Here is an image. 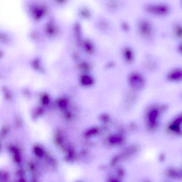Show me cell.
I'll return each instance as SVG.
<instances>
[{"instance_id":"4fadbf2b","label":"cell","mask_w":182,"mask_h":182,"mask_svg":"<svg viewBox=\"0 0 182 182\" xmlns=\"http://www.w3.org/2000/svg\"><path fill=\"white\" fill-rule=\"evenodd\" d=\"M123 29L125 31H128L129 30V26L126 23H123L122 25Z\"/></svg>"},{"instance_id":"9c48e42d","label":"cell","mask_w":182,"mask_h":182,"mask_svg":"<svg viewBox=\"0 0 182 182\" xmlns=\"http://www.w3.org/2000/svg\"><path fill=\"white\" fill-rule=\"evenodd\" d=\"M84 48L85 50L89 54H93L94 52L95 47L91 41L87 40L84 43Z\"/></svg>"},{"instance_id":"5b68a950","label":"cell","mask_w":182,"mask_h":182,"mask_svg":"<svg viewBox=\"0 0 182 182\" xmlns=\"http://www.w3.org/2000/svg\"><path fill=\"white\" fill-rule=\"evenodd\" d=\"M167 79L173 82L182 81V68H177L172 69L167 73Z\"/></svg>"},{"instance_id":"8992f818","label":"cell","mask_w":182,"mask_h":182,"mask_svg":"<svg viewBox=\"0 0 182 182\" xmlns=\"http://www.w3.org/2000/svg\"><path fill=\"white\" fill-rule=\"evenodd\" d=\"M130 81L132 84H137V86L141 87L144 84V78L140 74L137 73L132 74L130 78Z\"/></svg>"},{"instance_id":"5bb4252c","label":"cell","mask_w":182,"mask_h":182,"mask_svg":"<svg viewBox=\"0 0 182 182\" xmlns=\"http://www.w3.org/2000/svg\"><path fill=\"white\" fill-rule=\"evenodd\" d=\"M100 26H101V28L103 29H106L108 28V25L105 22H101V24L100 25Z\"/></svg>"},{"instance_id":"52a82bcc","label":"cell","mask_w":182,"mask_h":182,"mask_svg":"<svg viewBox=\"0 0 182 182\" xmlns=\"http://www.w3.org/2000/svg\"><path fill=\"white\" fill-rule=\"evenodd\" d=\"M123 54L124 59L127 62L131 63L134 60V54L131 49L126 48L124 49Z\"/></svg>"},{"instance_id":"7a4b0ae2","label":"cell","mask_w":182,"mask_h":182,"mask_svg":"<svg viewBox=\"0 0 182 182\" xmlns=\"http://www.w3.org/2000/svg\"><path fill=\"white\" fill-rule=\"evenodd\" d=\"M145 9L149 13L159 16H166L170 11V7L168 5L163 3L147 5L145 7Z\"/></svg>"},{"instance_id":"3957f363","label":"cell","mask_w":182,"mask_h":182,"mask_svg":"<svg viewBox=\"0 0 182 182\" xmlns=\"http://www.w3.org/2000/svg\"><path fill=\"white\" fill-rule=\"evenodd\" d=\"M166 129L167 132L173 135L182 136V112L169 123Z\"/></svg>"},{"instance_id":"6da1fadb","label":"cell","mask_w":182,"mask_h":182,"mask_svg":"<svg viewBox=\"0 0 182 182\" xmlns=\"http://www.w3.org/2000/svg\"><path fill=\"white\" fill-rule=\"evenodd\" d=\"M167 108L166 105H154L149 109L147 114V124L151 131L154 132L158 128L161 116Z\"/></svg>"},{"instance_id":"8fae6325","label":"cell","mask_w":182,"mask_h":182,"mask_svg":"<svg viewBox=\"0 0 182 182\" xmlns=\"http://www.w3.org/2000/svg\"><path fill=\"white\" fill-rule=\"evenodd\" d=\"M83 14L84 16L86 18H89L91 16V13L87 9H84L83 10Z\"/></svg>"},{"instance_id":"9a60e30c","label":"cell","mask_w":182,"mask_h":182,"mask_svg":"<svg viewBox=\"0 0 182 182\" xmlns=\"http://www.w3.org/2000/svg\"><path fill=\"white\" fill-rule=\"evenodd\" d=\"M177 49L179 53L182 54V42L177 46Z\"/></svg>"},{"instance_id":"30bf717a","label":"cell","mask_w":182,"mask_h":182,"mask_svg":"<svg viewBox=\"0 0 182 182\" xmlns=\"http://www.w3.org/2000/svg\"><path fill=\"white\" fill-rule=\"evenodd\" d=\"M82 82L85 85H90L93 82V79L89 75H85L82 78Z\"/></svg>"},{"instance_id":"7c38bea8","label":"cell","mask_w":182,"mask_h":182,"mask_svg":"<svg viewBox=\"0 0 182 182\" xmlns=\"http://www.w3.org/2000/svg\"><path fill=\"white\" fill-rule=\"evenodd\" d=\"M110 8L111 9H114V8H116L118 7V4L116 2H111L109 3V5Z\"/></svg>"},{"instance_id":"2e32d148","label":"cell","mask_w":182,"mask_h":182,"mask_svg":"<svg viewBox=\"0 0 182 182\" xmlns=\"http://www.w3.org/2000/svg\"><path fill=\"white\" fill-rule=\"evenodd\" d=\"M43 101L45 104H48V98L46 96H45L43 99Z\"/></svg>"},{"instance_id":"ba28073f","label":"cell","mask_w":182,"mask_h":182,"mask_svg":"<svg viewBox=\"0 0 182 182\" xmlns=\"http://www.w3.org/2000/svg\"><path fill=\"white\" fill-rule=\"evenodd\" d=\"M173 31L174 35L177 38L182 39V25L177 24L173 26Z\"/></svg>"},{"instance_id":"277c9868","label":"cell","mask_w":182,"mask_h":182,"mask_svg":"<svg viewBox=\"0 0 182 182\" xmlns=\"http://www.w3.org/2000/svg\"><path fill=\"white\" fill-rule=\"evenodd\" d=\"M138 29L143 37L148 39L152 37L153 33V26L150 22L147 20H141L138 23Z\"/></svg>"}]
</instances>
